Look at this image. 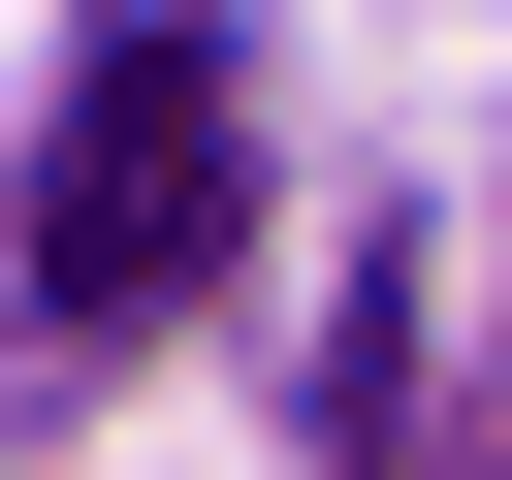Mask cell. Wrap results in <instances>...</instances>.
Listing matches in <instances>:
<instances>
[{
    "label": "cell",
    "instance_id": "6da1fadb",
    "mask_svg": "<svg viewBox=\"0 0 512 480\" xmlns=\"http://www.w3.org/2000/svg\"><path fill=\"white\" fill-rule=\"evenodd\" d=\"M224 160H256L224 0H128V32L64 64V128H32V352H128V320L224 256Z\"/></svg>",
    "mask_w": 512,
    "mask_h": 480
}]
</instances>
